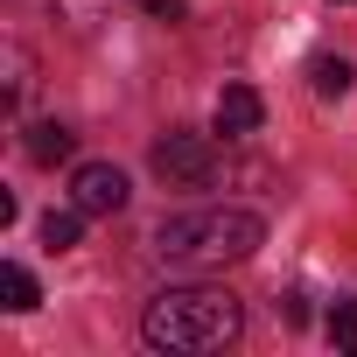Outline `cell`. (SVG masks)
Segmentation results:
<instances>
[{"mask_svg": "<svg viewBox=\"0 0 357 357\" xmlns=\"http://www.w3.org/2000/svg\"><path fill=\"white\" fill-rule=\"evenodd\" d=\"M238 329H245V308L225 287H161L140 308V336L154 350H175V357L225 350V343H238Z\"/></svg>", "mask_w": 357, "mask_h": 357, "instance_id": "obj_1", "label": "cell"}, {"mask_svg": "<svg viewBox=\"0 0 357 357\" xmlns=\"http://www.w3.org/2000/svg\"><path fill=\"white\" fill-rule=\"evenodd\" d=\"M266 245V225L252 211H183L154 231V252L175 259V266H197V273H218V266H238Z\"/></svg>", "mask_w": 357, "mask_h": 357, "instance_id": "obj_2", "label": "cell"}, {"mask_svg": "<svg viewBox=\"0 0 357 357\" xmlns=\"http://www.w3.org/2000/svg\"><path fill=\"white\" fill-rule=\"evenodd\" d=\"M211 168H218L211 133H161V140H154V175H161V183L204 190V183H211Z\"/></svg>", "mask_w": 357, "mask_h": 357, "instance_id": "obj_3", "label": "cell"}, {"mask_svg": "<svg viewBox=\"0 0 357 357\" xmlns=\"http://www.w3.org/2000/svg\"><path fill=\"white\" fill-rule=\"evenodd\" d=\"M126 197H133V190H126V175H119L112 161H84V168L70 175V204L91 211V218H119Z\"/></svg>", "mask_w": 357, "mask_h": 357, "instance_id": "obj_4", "label": "cell"}, {"mask_svg": "<svg viewBox=\"0 0 357 357\" xmlns=\"http://www.w3.org/2000/svg\"><path fill=\"white\" fill-rule=\"evenodd\" d=\"M259 119H266V98H259L252 84H225V91H218V112H211V133L245 140V133H259Z\"/></svg>", "mask_w": 357, "mask_h": 357, "instance_id": "obj_5", "label": "cell"}, {"mask_svg": "<svg viewBox=\"0 0 357 357\" xmlns=\"http://www.w3.org/2000/svg\"><path fill=\"white\" fill-rule=\"evenodd\" d=\"M70 147H77V133H70V126H56V119H43V126H29V161H43V168H56V161H70Z\"/></svg>", "mask_w": 357, "mask_h": 357, "instance_id": "obj_6", "label": "cell"}, {"mask_svg": "<svg viewBox=\"0 0 357 357\" xmlns=\"http://www.w3.org/2000/svg\"><path fill=\"white\" fill-rule=\"evenodd\" d=\"M84 218H91V211H77V204H70V211H50V218H43V245H50V252H70V245L84 238Z\"/></svg>", "mask_w": 357, "mask_h": 357, "instance_id": "obj_7", "label": "cell"}, {"mask_svg": "<svg viewBox=\"0 0 357 357\" xmlns=\"http://www.w3.org/2000/svg\"><path fill=\"white\" fill-rule=\"evenodd\" d=\"M0 287H8V308H15V315H29V308L43 301V287H36V273H29L22 259H8V266H0Z\"/></svg>", "mask_w": 357, "mask_h": 357, "instance_id": "obj_8", "label": "cell"}, {"mask_svg": "<svg viewBox=\"0 0 357 357\" xmlns=\"http://www.w3.org/2000/svg\"><path fill=\"white\" fill-rule=\"evenodd\" d=\"M308 77H315V91H322V98H343V91H350V63H343V56H315V63H308Z\"/></svg>", "mask_w": 357, "mask_h": 357, "instance_id": "obj_9", "label": "cell"}, {"mask_svg": "<svg viewBox=\"0 0 357 357\" xmlns=\"http://www.w3.org/2000/svg\"><path fill=\"white\" fill-rule=\"evenodd\" d=\"M329 343L357 357V301H336V315H329Z\"/></svg>", "mask_w": 357, "mask_h": 357, "instance_id": "obj_10", "label": "cell"}, {"mask_svg": "<svg viewBox=\"0 0 357 357\" xmlns=\"http://www.w3.org/2000/svg\"><path fill=\"white\" fill-rule=\"evenodd\" d=\"M8 70H15L8 77V105H22L29 98V50H8Z\"/></svg>", "mask_w": 357, "mask_h": 357, "instance_id": "obj_11", "label": "cell"}, {"mask_svg": "<svg viewBox=\"0 0 357 357\" xmlns=\"http://www.w3.org/2000/svg\"><path fill=\"white\" fill-rule=\"evenodd\" d=\"M56 8H63V22H70V29H91L105 0H56Z\"/></svg>", "mask_w": 357, "mask_h": 357, "instance_id": "obj_12", "label": "cell"}, {"mask_svg": "<svg viewBox=\"0 0 357 357\" xmlns=\"http://www.w3.org/2000/svg\"><path fill=\"white\" fill-rule=\"evenodd\" d=\"M140 8H147L154 22H183V0H140Z\"/></svg>", "mask_w": 357, "mask_h": 357, "instance_id": "obj_13", "label": "cell"}, {"mask_svg": "<svg viewBox=\"0 0 357 357\" xmlns=\"http://www.w3.org/2000/svg\"><path fill=\"white\" fill-rule=\"evenodd\" d=\"M329 8H357V0H329Z\"/></svg>", "mask_w": 357, "mask_h": 357, "instance_id": "obj_14", "label": "cell"}]
</instances>
